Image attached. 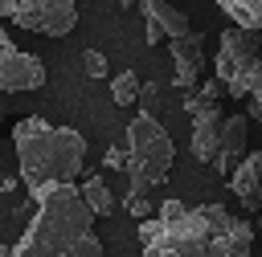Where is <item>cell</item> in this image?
<instances>
[{
  "label": "cell",
  "instance_id": "7a4b0ae2",
  "mask_svg": "<svg viewBox=\"0 0 262 257\" xmlns=\"http://www.w3.org/2000/svg\"><path fill=\"white\" fill-rule=\"evenodd\" d=\"M0 257H102L94 212L78 184H45L33 192V216L16 245Z\"/></svg>",
  "mask_w": 262,
  "mask_h": 257
},
{
  "label": "cell",
  "instance_id": "8992f818",
  "mask_svg": "<svg viewBox=\"0 0 262 257\" xmlns=\"http://www.w3.org/2000/svg\"><path fill=\"white\" fill-rule=\"evenodd\" d=\"M0 16L41 37H66L78 24L74 0H0Z\"/></svg>",
  "mask_w": 262,
  "mask_h": 257
},
{
  "label": "cell",
  "instance_id": "ffe728a7",
  "mask_svg": "<svg viewBox=\"0 0 262 257\" xmlns=\"http://www.w3.org/2000/svg\"><path fill=\"white\" fill-rule=\"evenodd\" d=\"M258 228H262V212H258Z\"/></svg>",
  "mask_w": 262,
  "mask_h": 257
},
{
  "label": "cell",
  "instance_id": "30bf717a",
  "mask_svg": "<svg viewBox=\"0 0 262 257\" xmlns=\"http://www.w3.org/2000/svg\"><path fill=\"white\" fill-rule=\"evenodd\" d=\"M221 131H225V114L221 106H201L192 114V155L201 163H217V151H221Z\"/></svg>",
  "mask_w": 262,
  "mask_h": 257
},
{
  "label": "cell",
  "instance_id": "5bb4252c",
  "mask_svg": "<svg viewBox=\"0 0 262 257\" xmlns=\"http://www.w3.org/2000/svg\"><path fill=\"white\" fill-rule=\"evenodd\" d=\"M127 184H131V192H127L123 208H127L135 220H151V212H156V204H151V184H147V179H135V175H127Z\"/></svg>",
  "mask_w": 262,
  "mask_h": 257
},
{
  "label": "cell",
  "instance_id": "6da1fadb",
  "mask_svg": "<svg viewBox=\"0 0 262 257\" xmlns=\"http://www.w3.org/2000/svg\"><path fill=\"white\" fill-rule=\"evenodd\" d=\"M143 257H250L254 224L221 204L164 200L151 220L139 224Z\"/></svg>",
  "mask_w": 262,
  "mask_h": 257
},
{
  "label": "cell",
  "instance_id": "8fae6325",
  "mask_svg": "<svg viewBox=\"0 0 262 257\" xmlns=\"http://www.w3.org/2000/svg\"><path fill=\"white\" fill-rule=\"evenodd\" d=\"M229 192L246 212H262V151H250L229 175Z\"/></svg>",
  "mask_w": 262,
  "mask_h": 257
},
{
  "label": "cell",
  "instance_id": "e0dca14e",
  "mask_svg": "<svg viewBox=\"0 0 262 257\" xmlns=\"http://www.w3.org/2000/svg\"><path fill=\"white\" fill-rule=\"evenodd\" d=\"M82 61H86V73H90V78H106V57H102L98 49H90Z\"/></svg>",
  "mask_w": 262,
  "mask_h": 257
},
{
  "label": "cell",
  "instance_id": "52a82bcc",
  "mask_svg": "<svg viewBox=\"0 0 262 257\" xmlns=\"http://www.w3.org/2000/svg\"><path fill=\"white\" fill-rule=\"evenodd\" d=\"M45 86V61L37 53H25L12 45V33L0 29V90L20 94V90H41Z\"/></svg>",
  "mask_w": 262,
  "mask_h": 257
},
{
  "label": "cell",
  "instance_id": "2e32d148",
  "mask_svg": "<svg viewBox=\"0 0 262 257\" xmlns=\"http://www.w3.org/2000/svg\"><path fill=\"white\" fill-rule=\"evenodd\" d=\"M139 94H143V82L135 78V69H123V73L111 78V98H115L119 106H131Z\"/></svg>",
  "mask_w": 262,
  "mask_h": 257
},
{
  "label": "cell",
  "instance_id": "9c48e42d",
  "mask_svg": "<svg viewBox=\"0 0 262 257\" xmlns=\"http://www.w3.org/2000/svg\"><path fill=\"white\" fill-rule=\"evenodd\" d=\"M168 53H172V61H176V86H180V90H196L201 69H205V33L192 29V33H184V37L168 41Z\"/></svg>",
  "mask_w": 262,
  "mask_h": 257
},
{
  "label": "cell",
  "instance_id": "ac0fdd59",
  "mask_svg": "<svg viewBox=\"0 0 262 257\" xmlns=\"http://www.w3.org/2000/svg\"><path fill=\"white\" fill-rule=\"evenodd\" d=\"M127 159H131V155H127V143H123V147H111L102 163H106V167H119V171H127Z\"/></svg>",
  "mask_w": 262,
  "mask_h": 257
},
{
  "label": "cell",
  "instance_id": "5b68a950",
  "mask_svg": "<svg viewBox=\"0 0 262 257\" xmlns=\"http://www.w3.org/2000/svg\"><path fill=\"white\" fill-rule=\"evenodd\" d=\"M127 175L135 179H147L151 188L172 171V159H176V143L172 135L151 118V114H135L131 126H127Z\"/></svg>",
  "mask_w": 262,
  "mask_h": 257
},
{
  "label": "cell",
  "instance_id": "277c9868",
  "mask_svg": "<svg viewBox=\"0 0 262 257\" xmlns=\"http://www.w3.org/2000/svg\"><path fill=\"white\" fill-rule=\"evenodd\" d=\"M213 73L225 82L229 98H250L262 86V33L246 24H229L221 33Z\"/></svg>",
  "mask_w": 262,
  "mask_h": 257
},
{
  "label": "cell",
  "instance_id": "3957f363",
  "mask_svg": "<svg viewBox=\"0 0 262 257\" xmlns=\"http://www.w3.org/2000/svg\"><path fill=\"white\" fill-rule=\"evenodd\" d=\"M12 147L29 192L45 184H74L86 163V139L74 126H53L45 118H20L12 126Z\"/></svg>",
  "mask_w": 262,
  "mask_h": 257
},
{
  "label": "cell",
  "instance_id": "d6986e66",
  "mask_svg": "<svg viewBox=\"0 0 262 257\" xmlns=\"http://www.w3.org/2000/svg\"><path fill=\"white\" fill-rule=\"evenodd\" d=\"M246 102H250V110H246V114H250V118H262V86H258V90H254Z\"/></svg>",
  "mask_w": 262,
  "mask_h": 257
},
{
  "label": "cell",
  "instance_id": "9a60e30c",
  "mask_svg": "<svg viewBox=\"0 0 262 257\" xmlns=\"http://www.w3.org/2000/svg\"><path fill=\"white\" fill-rule=\"evenodd\" d=\"M82 196H86V204H90V212L94 216H111L119 204H115V196H111V188L98 179V175H90L86 184H82Z\"/></svg>",
  "mask_w": 262,
  "mask_h": 257
},
{
  "label": "cell",
  "instance_id": "7c38bea8",
  "mask_svg": "<svg viewBox=\"0 0 262 257\" xmlns=\"http://www.w3.org/2000/svg\"><path fill=\"white\" fill-rule=\"evenodd\" d=\"M250 114H229L225 118V131H221V151H217V171L229 179L233 171H237V163L246 159V135H250Z\"/></svg>",
  "mask_w": 262,
  "mask_h": 257
},
{
  "label": "cell",
  "instance_id": "ba28073f",
  "mask_svg": "<svg viewBox=\"0 0 262 257\" xmlns=\"http://www.w3.org/2000/svg\"><path fill=\"white\" fill-rule=\"evenodd\" d=\"M139 12H143V29H147L143 37H147V45H160L164 37L176 41V37L192 33L188 16L176 4H168V0H139Z\"/></svg>",
  "mask_w": 262,
  "mask_h": 257
},
{
  "label": "cell",
  "instance_id": "4fadbf2b",
  "mask_svg": "<svg viewBox=\"0 0 262 257\" xmlns=\"http://www.w3.org/2000/svg\"><path fill=\"white\" fill-rule=\"evenodd\" d=\"M217 8L233 24H246V29H258L262 33V0H217Z\"/></svg>",
  "mask_w": 262,
  "mask_h": 257
}]
</instances>
